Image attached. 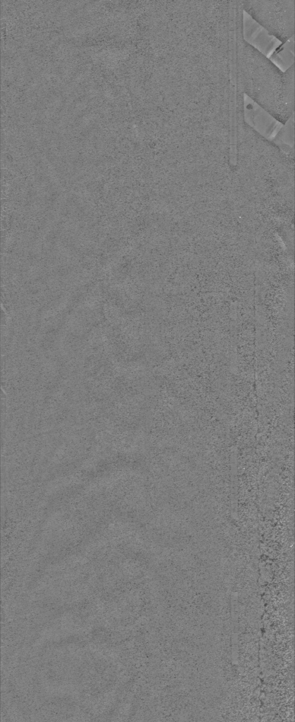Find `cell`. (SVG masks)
I'll list each match as a JSON object with an SVG mask.
<instances>
[{
    "label": "cell",
    "mask_w": 295,
    "mask_h": 722,
    "mask_svg": "<svg viewBox=\"0 0 295 722\" xmlns=\"http://www.w3.org/2000/svg\"><path fill=\"white\" fill-rule=\"evenodd\" d=\"M238 65L244 94L284 125L294 113V66L286 71L246 41L238 42Z\"/></svg>",
    "instance_id": "1"
},
{
    "label": "cell",
    "mask_w": 295,
    "mask_h": 722,
    "mask_svg": "<svg viewBox=\"0 0 295 722\" xmlns=\"http://www.w3.org/2000/svg\"><path fill=\"white\" fill-rule=\"evenodd\" d=\"M243 11L283 45L294 37V1H241Z\"/></svg>",
    "instance_id": "2"
},
{
    "label": "cell",
    "mask_w": 295,
    "mask_h": 722,
    "mask_svg": "<svg viewBox=\"0 0 295 722\" xmlns=\"http://www.w3.org/2000/svg\"><path fill=\"white\" fill-rule=\"evenodd\" d=\"M294 115L277 131L276 135L270 140L275 144L284 153L289 154L294 152Z\"/></svg>",
    "instance_id": "3"
}]
</instances>
